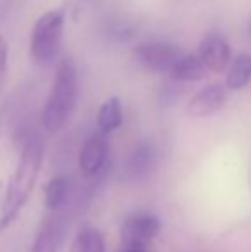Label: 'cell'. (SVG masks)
I'll return each mask as SVG.
<instances>
[{"label":"cell","instance_id":"cell-1","mask_svg":"<svg viewBox=\"0 0 251 252\" xmlns=\"http://www.w3.org/2000/svg\"><path fill=\"white\" fill-rule=\"evenodd\" d=\"M41 163H43V141L40 134L31 130L24 136L16 172L5 187L3 201L0 206V233L9 228L23 211L24 204L36 186Z\"/></svg>","mask_w":251,"mask_h":252},{"label":"cell","instance_id":"cell-2","mask_svg":"<svg viewBox=\"0 0 251 252\" xmlns=\"http://www.w3.org/2000/svg\"><path fill=\"white\" fill-rule=\"evenodd\" d=\"M77 65L71 57H64L55 69V77L45 106L41 110V126L47 132H59L71 119L77 100Z\"/></svg>","mask_w":251,"mask_h":252},{"label":"cell","instance_id":"cell-3","mask_svg":"<svg viewBox=\"0 0 251 252\" xmlns=\"http://www.w3.org/2000/svg\"><path fill=\"white\" fill-rule=\"evenodd\" d=\"M64 23H66L64 9H50L35 21L31 30L30 53L36 63L47 65L57 59L62 45Z\"/></svg>","mask_w":251,"mask_h":252},{"label":"cell","instance_id":"cell-4","mask_svg":"<svg viewBox=\"0 0 251 252\" xmlns=\"http://www.w3.org/2000/svg\"><path fill=\"white\" fill-rule=\"evenodd\" d=\"M134 59L148 70L169 74L182 57L181 48L169 41H144L134 47Z\"/></svg>","mask_w":251,"mask_h":252},{"label":"cell","instance_id":"cell-5","mask_svg":"<svg viewBox=\"0 0 251 252\" xmlns=\"http://www.w3.org/2000/svg\"><path fill=\"white\" fill-rule=\"evenodd\" d=\"M198 57L207 67L208 72L222 74L229 69L232 62L231 45L227 43L224 36L217 33H210L201 40L198 47Z\"/></svg>","mask_w":251,"mask_h":252},{"label":"cell","instance_id":"cell-6","mask_svg":"<svg viewBox=\"0 0 251 252\" xmlns=\"http://www.w3.org/2000/svg\"><path fill=\"white\" fill-rule=\"evenodd\" d=\"M107 155H108V143L105 134L95 132L84 141L83 148L79 153V159H77V165H79V172L84 177H97L102 170L105 168V163H107Z\"/></svg>","mask_w":251,"mask_h":252},{"label":"cell","instance_id":"cell-7","mask_svg":"<svg viewBox=\"0 0 251 252\" xmlns=\"http://www.w3.org/2000/svg\"><path fill=\"white\" fill-rule=\"evenodd\" d=\"M227 103V88L225 84H208L203 90H200L188 103V115L193 119H205L212 117L222 110V106Z\"/></svg>","mask_w":251,"mask_h":252},{"label":"cell","instance_id":"cell-8","mask_svg":"<svg viewBox=\"0 0 251 252\" xmlns=\"http://www.w3.org/2000/svg\"><path fill=\"white\" fill-rule=\"evenodd\" d=\"M158 233H160V221L157 216L148 213L129 216L121 230L122 240H138V242H151Z\"/></svg>","mask_w":251,"mask_h":252},{"label":"cell","instance_id":"cell-9","mask_svg":"<svg viewBox=\"0 0 251 252\" xmlns=\"http://www.w3.org/2000/svg\"><path fill=\"white\" fill-rule=\"evenodd\" d=\"M155 165H157V150L153 143L143 141L134 148L127 159V177L131 180H141L155 168Z\"/></svg>","mask_w":251,"mask_h":252},{"label":"cell","instance_id":"cell-10","mask_svg":"<svg viewBox=\"0 0 251 252\" xmlns=\"http://www.w3.org/2000/svg\"><path fill=\"white\" fill-rule=\"evenodd\" d=\"M64 240V226L59 218L43 220L33 242L31 252H59Z\"/></svg>","mask_w":251,"mask_h":252},{"label":"cell","instance_id":"cell-11","mask_svg":"<svg viewBox=\"0 0 251 252\" xmlns=\"http://www.w3.org/2000/svg\"><path fill=\"white\" fill-rule=\"evenodd\" d=\"M207 67L200 60L198 53H189V55H182L178 60L172 70L169 72L171 81L174 83H196V81L205 79L207 76Z\"/></svg>","mask_w":251,"mask_h":252},{"label":"cell","instance_id":"cell-12","mask_svg":"<svg viewBox=\"0 0 251 252\" xmlns=\"http://www.w3.org/2000/svg\"><path fill=\"white\" fill-rule=\"evenodd\" d=\"M122 105L121 100L117 96H110L108 100H105L102 103V106L98 108L97 113V126H98V132L102 134H110L114 130H117L122 126Z\"/></svg>","mask_w":251,"mask_h":252},{"label":"cell","instance_id":"cell-13","mask_svg":"<svg viewBox=\"0 0 251 252\" xmlns=\"http://www.w3.org/2000/svg\"><path fill=\"white\" fill-rule=\"evenodd\" d=\"M251 81V55L239 53L234 57L225 74V88L231 91L245 90Z\"/></svg>","mask_w":251,"mask_h":252},{"label":"cell","instance_id":"cell-14","mask_svg":"<svg viewBox=\"0 0 251 252\" xmlns=\"http://www.w3.org/2000/svg\"><path fill=\"white\" fill-rule=\"evenodd\" d=\"M71 196V180L67 177H54L48 180L43 190L45 208L52 213H57L66 206L67 199Z\"/></svg>","mask_w":251,"mask_h":252},{"label":"cell","instance_id":"cell-15","mask_svg":"<svg viewBox=\"0 0 251 252\" xmlns=\"http://www.w3.org/2000/svg\"><path fill=\"white\" fill-rule=\"evenodd\" d=\"M83 252H105V239L104 233L93 226H86L77 233Z\"/></svg>","mask_w":251,"mask_h":252},{"label":"cell","instance_id":"cell-16","mask_svg":"<svg viewBox=\"0 0 251 252\" xmlns=\"http://www.w3.org/2000/svg\"><path fill=\"white\" fill-rule=\"evenodd\" d=\"M134 34V28L127 23H115L110 26V38L115 41H129Z\"/></svg>","mask_w":251,"mask_h":252},{"label":"cell","instance_id":"cell-17","mask_svg":"<svg viewBox=\"0 0 251 252\" xmlns=\"http://www.w3.org/2000/svg\"><path fill=\"white\" fill-rule=\"evenodd\" d=\"M7 62H9V43L3 38V34H0V90H2V84L5 81Z\"/></svg>","mask_w":251,"mask_h":252},{"label":"cell","instance_id":"cell-18","mask_svg":"<svg viewBox=\"0 0 251 252\" xmlns=\"http://www.w3.org/2000/svg\"><path fill=\"white\" fill-rule=\"evenodd\" d=\"M119 252H153L151 242H138V240H122Z\"/></svg>","mask_w":251,"mask_h":252},{"label":"cell","instance_id":"cell-19","mask_svg":"<svg viewBox=\"0 0 251 252\" xmlns=\"http://www.w3.org/2000/svg\"><path fill=\"white\" fill-rule=\"evenodd\" d=\"M178 90H176L172 84H167V86H164V90H162V105H169V103L176 101L178 100Z\"/></svg>","mask_w":251,"mask_h":252},{"label":"cell","instance_id":"cell-20","mask_svg":"<svg viewBox=\"0 0 251 252\" xmlns=\"http://www.w3.org/2000/svg\"><path fill=\"white\" fill-rule=\"evenodd\" d=\"M69 252H83V247H81L79 240H77V237L74 239V242L71 244V251Z\"/></svg>","mask_w":251,"mask_h":252}]
</instances>
